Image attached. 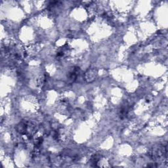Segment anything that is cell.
Instances as JSON below:
<instances>
[{"label":"cell","mask_w":168,"mask_h":168,"mask_svg":"<svg viewBox=\"0 0 168 168\" xmlns=\"http://www.w3.org/2000/svg\"><path fill=\"white\" fill-rule=\"evenodd\" d=\"M96 76H97V71H96V69H88L84 75L85 80L88 82V83H91V82L95 80Z\"/></svg>","instance_id":"cell-1"},{"label":"cell","mask_w":168,"mask_h":168,"mask_svg":"<svg viewBox=\"0 0 168 168\" xmlns=\"http://www.w3.org/2000/svg\"><path fill=\"white\" fill-rule=\"evenodd\" d=\"M28 123L26 121H23L18 125L17 130L18 132H19L21 134H26L28 130Z\"/></svg>","instance_id":"cell-2"},{"label":"cell","mask_w":168,"mask_h":168,"mask_svg":"<svg viewBox=\"0 0 168 168\" xmlns=\"http://www.w3.org/2000/svg\"><path fill=\"white\" fill-rule=\"evenodd\" d=\"M79 68H75L74 69L73 71L71 72L69 75V80L70 81V82L72 83L73 81H74L75 80H76V78L78 76V72H79Z\"/></svg>","instance_id":"cell-3"}]
</instances>
